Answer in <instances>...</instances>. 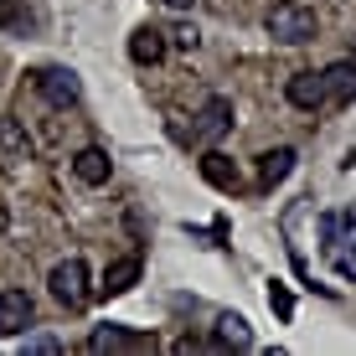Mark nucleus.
Returning <instances> with one entry per match:
<instances>
[{"label": "nucleus", "instance_id": "nucleus-1", "mask_svg": "<svg viewBox=\"0 0 356 356\" xmlns=\"http://www.w3.org/2000/svg\"><path fill=\"white\" fill-rule=\"evenodd\" d=\"M264 26H268V36H274V42L300 47V42H310V36H315V10L300 6V0H279V6L264 16Z\"/></svg>", "mask_w": 356, "mask_h": 356}, {"label": "nucleus", "instance_id": "nucleus-2", "mask_svg": "<svg viewBox=\"0 0 356 356\" xmlns=\"http://www.w3.org/2000/svg\"><path fill=\"white\" fill-rule=\"evenodd\" d=\"M47 289H52V300L63 305V310H83V305H88V264L63 259L52 274H47Z\"/></svg>", "mask_w": 356, "mask_h": 356}, {"label": "nucleus", "instance_id": "nucleus-3", "mask_svg": "<svg viewBox=\"0 0 356 356\" xmlns=\"http://www.w3.org/2000/svg\"><path fill=\"white\" fill-rule=\"evenodd\" d=\"M36 93H42L52 108H72L83 98V83H78L72 67H36Z\"/></svg>", "mask_w": 356, "mask_h": 356}, {"label": "nucleus", "instance_id": "nucleus-4", "mask_svg": "<svg viewBox=\"0 0 356 356\" xmlns=\"http://www.w3.org/2000/svg\"><path fill=\"white\" fill-rule=\"evenodd\" d=\"M36 321V305L26 289H0V336H26Z\"/></svg>", "mask_w": 356, "mask_h": 356}, {"label": "nucleus", "instance_id": "nucleus-5", "mask_svg": "<svg viewBox=\"0 0 356 356\" xmlns=\"http://www.w3.org/2000/svg\"><path fill=\"white\" fill-rule=\"evenodd\" d=\"M227 129H232V98L217 93V98H207V104L196 108V124H191V134H196L202 145H212V140H222Z\"/></svg>", "mask_w": 356, "mask_h": 356}, {"label": "nucleus", "instance_id": "nucleus-6", "mask_svg": "<svg viewBox=\"0 0 356 356\" xmlns=\"http://www.w3.org/2000/svg\"><path fill=\"white\" fill-rule=\"evenodd\" d=\"M31 161V134L21 119H0V170H21Z\"/></svg>", "mask_w": 356, "mask_h": 356}, {"label": "nucleus", "instance_id": "nucleus-7", "mask_svg": "<svg viewBox=\"0 0 356 356\" xmlns=\"http://www.w3.org/2000/svg\"><path fill=\"white\" fill-rule=\"evenodd\" d=\"M284 93H289V104H294V108H305V114L325 108V78H321V72H294Z\"/></svg>", "mask_w": 356, "mask_h": 356}, {"label": "nucleus", "instance_id": "nucleus-8", "mask_svg": "<svg viewBox=\"0 0 356 356\" xmlns=\"http://www.w3.org/2000/svg\"><path fill=\"white\" fill-rule=\"evenodd\" d=\"M165 31L161 26H134V36H129V57L140 67H155V63H165Z\"/></svg>", "mask_w": 356, "mask_h": 356}, {"label": "nucleus", "instance_id": "nucleus-9", "mask_svg": "<svg viewBox=\"0 0 356 356\" xmlns=\"http://www.w3.org/2000/svg\"><path fill=\"white\" fill-rule=\"evenodd\" d=\"M321 78H325V104H351L356 98V63H330Z\"/></svg>", "mask_w": 356, "mask_h": 356}, {"label": "nucleus", "instance_id": "nucleus-10", "mask_svg": "<svg viewBox=\"0 0 356 356\" xmlns=\"http://www.w3.org/2000/svg\"><path fill=\"white\" fill-rule=\"evenodd\" d=\"M72 176H78L83 186H104V181H108V155L98 150V145L78 150V155H72Z\"/></svg>", "mask_w": 356, "mask_h": 356}, {"label": "nucleus", "instance_id": "nucleus-11", "mask_svg": "<svg viewBox=\"0 0 356 356\" xmlns=\"http://www.w3.org/2000/svg\"><path fill=\"white\" fill-rule=\"evenodd\" d=\"M289 170H294V150H289V145H279V150H264V155H259V186H279Z\"/></svg>", "mask_w": 356, "mask_h": 356}, {"label": "nucleus", "instance_id": "nucleus-12", "mask_svg": "<svg viewBox=\"0 0 356 356\" xmlns=\"http://www.w3.org/2000/svg\"><path fill=\"white\" fill-rule=\"evenodd\" d=\"M212 341H217V346H232V351H248V346H253V330H248L243 315H217Z\"/></svg>", "mask_w": 356, "mask_h": 356}, {"label": "nucleus", "instance_id": "nucleus-13", "mask_svg": "<svg viewBox=\"0 0 356 356\" xmlns=\"http://www.w3.org/2000/svg\"><path fill=\"white\" fill-rule=\"evenodd\" d=\"M129 346H145V336H134L124 325H98L88 336V351H129Z\"/></svg>", "mask_w": 356, "mask_h": 356}, {"label": "nucleus", "instance_id": "nucleus-14", "mask_svg": "<svg viewBox=\"0 0 356 356\" xmlns=\"http://www.w3.org/2000/svg\"><path fill=\"white\" fill-rule=\"evenodd\" d=\"M202 176L212 181V186H222V191H238V186H243V181H238V165H227V155H217V150L202 155Z\"/></svg>", "mask_w": 356, "mask_h": 356}, {"label": "nucleus", "instance_id": "nucleus-15", "mask_svg": "<svg viewBox=\"0 0 356 356\" xmlns=\"http://www.w3.org/2000/svg\"><path fill=\"white\" fill-rule=\"evenodd\" d=\"M134 279H140V253H129V259H119V264H108V274H104V289L108 294H124Z\"/></svg>", "mask_w": 356, "mask_h": 356}, {"label": "nucleus", "instance_id": "nucleus-16", "mask_svg": "<svg viewBox=\"0 0 356 356\" xmlns=\"http://www.w3.org/2000/svg\"><path fill=\"white\" fill-rule=\"evenodd\" d=\"M26 351L31 356H63V341L57 336H26Z\"/></svg>", "mask_w": 356, "mask_h": 356}, {"label": "nucleus", "instance_id": "nucleus-17", "mask_svg": "<svg viewBox=\"0 0 356 356\" xmlns=\"http://www.w3.org/2000/svg\"><path fill=\"white\" fill-rule=\"evenodd\" d=\"M268 305H274V310H279V315H284V321H289V315H294V300H289V294H284V289H279V284H274V289H268Z\"/></svg>", "mask_w": 356, "mask_h": 356}, {"label": "nucleus", "instance_id": "nucleus-18", "mask_svg": "<svg viewBox=\"0 0 356 356\" xmlns=\"http://www.w3.org/2000/svg\"><path fill=\"white\" fill-rule=\"evenodd\" d=\"M176 47H196V26H176V31H165Z\"/></svg>", "mask_w": 356, "mask_h": 356}, {"label": "nucleus", "instance_id": "nucleus-19", "mask_svg": "<svg viewBox=\"0 0 356 356\" xmlns=\"http://www.w3.org/2000/svg\"><path fill=\"white\" fill-rule=\"evenodd\" d=\"M165 6H170V10H191L196 0H165Z\"/></svg>", "mask_w": 356, "mask_h": 356}, {"label": "nucleus", "instance_id": "nucleus-20", "mask_svg": "<svg viewBox=\"0 0 356 356\" xmlns=\"http://www.w3.org/2000/svg\"><path fill=\"white\" fill-rule=\"evenodd\" d=\"M6 222H10V217H6V196H0V232H6Z\"/></svg>", "mask_w": 356, "mask_h": 356}, {"label": "nucleus", "instance_id": "nucleus-21", "mask_svg": "<svg viewBox=\"0 0 356 356\" xmlns=\"http://www.w3.org/2000/svg\"><path fill=\"white\" fill-rule=\"evenodd\" d=\"M0 6H6V0H0Z\"/></svg>", "mask_w": 356, "mask_h": 356}]
</instances>
